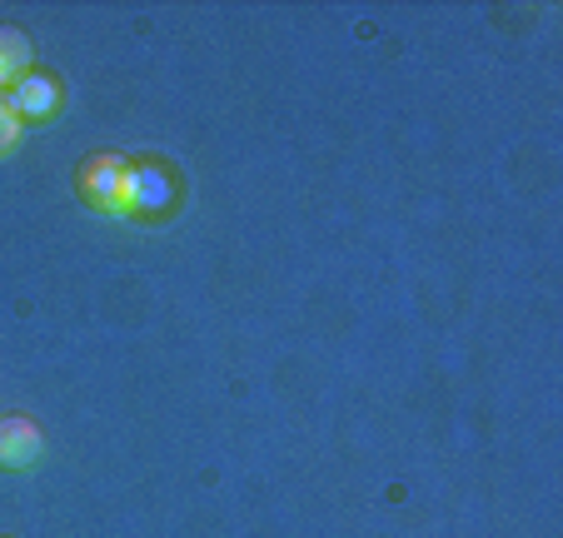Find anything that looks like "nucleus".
I'll return each mask as SVG.
<instances>
[{"mask_svg":"<svg viewBox=\"0 0 563 538\" xmlns=\"http://www.w3.org/2000/svg\"><path fill=\"white\" fill-rule=\"evenodd\" d=\"M21 130H25V120L15 116L11 96H5V90H0V155H11V150L21 145Z\"/></svg>","mask_w":563,"mask_h":538,"instance_id":"nucleus-5","label":"nucleus"},{"mask_svg":"<svg viewBox=\"0 0 563 538\" xmlns=\"http://www.w3.org/2000/svg\"><path fill=\"white\" fill-rule=\"evenodd\" d=\"M5 96H11V106H15V116L21 120H55L60 116V106H65L60 80L45 75V70H31L25 80H15Z\"/></svg>","mask_w":563,"mask_h":538,"instance_id":"nucleus-3","label":"nucleus"},{"mask_svg":"<svg viewBox=\"0 0 563 538\" xmlns=\"http://www.w3.org/2000/svg\"><path fill=\"white\" fill-rule=\"evenodd\" d=\"M41 454H45L41 424L25 419V414H5L0 419V469L5 474H25V469H35Z\"/></svg>","mask_w":563,"mask_h":538,"instance_id":"nucleus-2","label":"nucleus"},{"mask_svg":"<svg viewBox=\"0 0 563 538\" xmlns=\"http://www.w3.org/2000/svg\"><path fill=\"white\" fill-rule=\"evenodd\" d=\"M35 70V45L21 25H0V90H11L15 80Z\"/></svg>","mask_w":563,"mask_h":538,"instance_id":"nucleus-4","label":"nucleus"},{"mask_svg":"<svg viewBox=\"0 0 563 538\" xmlns=\"http://www.w3.org/2000/svg\"><path fill=\"white\" fill-rule=\"evenodd\" d=\"M80 200L106 215H135L140 210V169L120 155H96L80 169Z\"/></svg>","mask_w":563,"mask_h":538,"instance_id":"nucleus-1","label":"nucleus"}]
</instances>
